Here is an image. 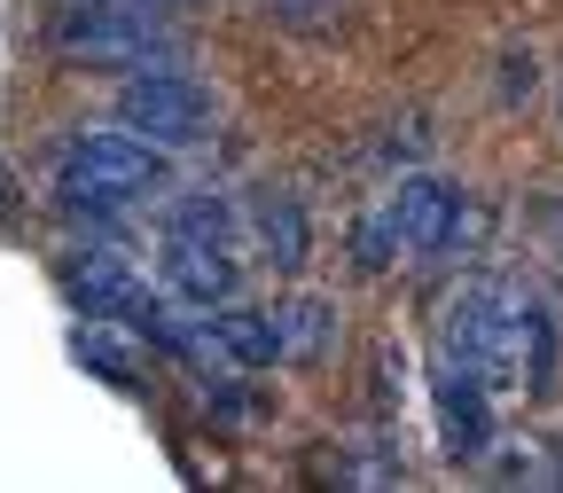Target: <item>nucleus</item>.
Returning a JSON list of instances; mask_svg holds the SVG:
<instances>
[{"instance_id":"nucleus-1","label":"nucleus","mask_w":563,"mask_h":493,"mask_svg":"<svg viewBox=\"0 0 563 493\" xmlns=\"http://www.w3.org/2000/svg\"><path fill=\"white\" fill-rule=\"evenodd\" d=\"M439 352L462 361L485 392H548L555 376V321L509 274H470L439 314Z\"/></svg>"},{"instance_id":"nucleus-2","label":"nucleus","mask_w":563,"mask_h":493,"mask_svg":"<svg viewBox=\"0 0 563 493\" xmlns=\"http://www.w3.org/2000/svg\"><path fill=\"white\" fill-rule=\"evenodd\" d=\"M157 274H165V298L173 306H220L235 298V282H243V220H235V204L228 196H180L165 211V228H157Z\"/></svg>"},{"instance_id":"nucleus-3","label":"nucleus","mask_w":563,"mask_h":493,"mask_svg":"<svg viewBox=\"0 0 563 493\" xmlns=\"http://www.w3.org/2000/svg\"><path fill=\"white\" fill-rule=\"evenodd\" d=\"M462 220H470V204H462V188L454 180H439V173H407L368 220H361V266H415V259H439L454 235H462Z\"/></svg>"},{"instance_id":"nucleus-4","label":"nucleus","mask_w":563,"mask_h":493,"mask_svg":"<svg viewBox=\"0 0 563 493\" xmlns=\"http://www.w3.org/2000/svg\"><path fill=\"white\" fill-rule=\"evenodd\" d=\"M165 188V150H150L141 133H79L55 157V204L63 211H125L141 196Z\"/></svg>"},{"instance_id":"nucleus-5","label":"nucleus","mask_w":563,"mask_h":493,"mask_svg":"<svg viewBox=\"0 0 563 493\" xmlns=\"http://www.w3.org/2000/svg\"><path fill=\"white\" fill-rule=\"evenodd\" d=\"M118 125L141 133L150 150H203V141L220 133V102H211V87H196L188 70L141 63L118 87Z\"/></svg>"},{"instance_id":"nucleus-6","label":"nucleus","mask_w":563,"mask_h":493,"mask_svg":"<svg viewBox=\"0 0 563 493\" xmlns=\"http://www.w3.org/2000/svg\"><path fill=\"white\" fill-rule=\"evenodd\" d=\"M55 47L70 63L141 70V63L173 55V32L150 17V0H70V9H55Z\"/></svg>"},{"instance_id":"nucleus-7","label":"nucleus","mask_w":563,"mask_h":493,"mask_svg":"<svg viewBox=\"0 0 563 493\" xmlns=\"http://www.w3.org/2000/svg\"><path fill=\"white\" fill-rule=\"evenodd\" d=\"M63 282H70V298L87 306V321H118V329L157 337V344H165V337H173V321H180V306H173V298H157L150 282H141L125 259H110V251H87Z\"/></svg>"},{"instance_id":"nucleus-8","label":"nucleus","mask_w":563,"mask_h":493,"mask_svg":"<svg viewBox=\"0 0 563 493\" xmlns=\"http://www.w3.org/2000/svg\"><path fill=\"white\" fill-rule=\"evenodd\" d=\"M431 415H439V447L454 462L493 454V392L462 361H446V352H439V369H431Z\"/></svg>"},{"instance_id":"nucleus-9","label":"nucleus","mask_w":563,"mask_h":493,"mask_svg":"<svg viewBox=\"0 0 563 493\" xmlns=\"http://www.w3.org/2000/svg\"><path fill=\"white\" fill-rule=\"evenodd\" d=\"M329 344H336V306L329 298L274 306V361H321Z\"/></svg>"},{"instance_id":"nucleus-10","label":"nucleus","mask_w":563,"mask_h":493,"mask_svg":"<svg viewBox=\"0 0 563 493\" xmlns=\"http://www.w3.org/2000/svg\"><path fill=\"white\" fill-rule=\"evenodd\" d=\"M251 228H258V243L274 251V266H306V220H298V196L266 188L258 211H251Z\"/></svg>"},{"instance_id":"nucleus-11","label":"nucleus","mask_w":563,"mask_h":493,"mask_svg":"<svg viewBox=\"0 0 563 493\" xmlns=\"http://www.w3.org/2000/svg\"><path fill=\"white\" fill-rule=\"evenodd\" d=\"M70 352H79V361H95V369H102L110 384H125V392L141 384V369L125 361V352H118V344H102V329H79V337H70Z\"/></svg>"},{"instance_id":"nucleus-12","label":"nucleus","mask_w":563,"mask_h":493,"mask_svg":"<svg viewBox=\"0 0 563 493\" xmlns=\"http://www.w3.org/2000/svg\"><path fill=\"white\" fill-rule=\"evenodd\" d=\"M258 17H282V24H329L336 0H251Z\"/></svg>"}]
</instances>
